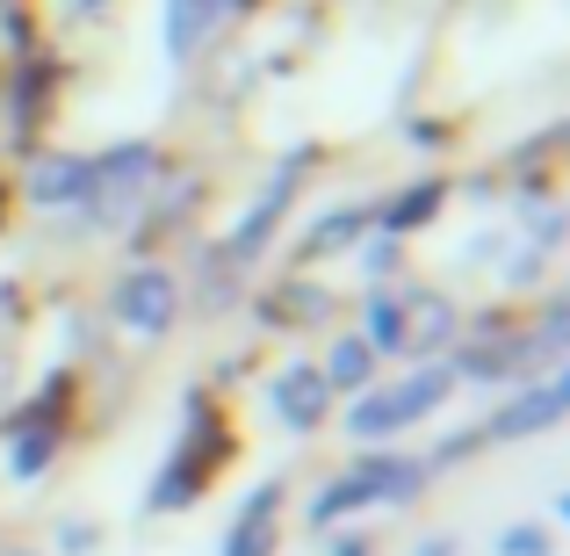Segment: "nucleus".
<instances>
[{"instance_id":"nucleus-1","label":"nucleus","mask_w":570,"mask_h":556,"mask_svg":"<svg viewBox=\"0 0 570 556\" xmlns=\"http://www.w3.org/2000/svg\"><path fill=\"white\" fill-rule=\"evenodd\" d=\"M448 390H455V369H441V362L419 369V375H404V383H390V390H368V398L347 412V433H354V441H383V433H404V427H419L426 412H441Z\"/></svg>"},{"instance_id":"nucleus-2","label":"nucleus","mask_w":570,"mask_h":556,"mask_svg":"<svg viewBox=\"0 0 570 556\" xmlns=\"http://www.w3.org/2000/svg\"><path fill=\"white\" fill-rule=\"evenodd\" d=\"M412 491H419V462H404V456H362L354 470H340L333 485L311 499V520L333 528V520L362 514V506H397V499H412Z\"/></svg>"},{"instance_id":"nucleus-3","label":"nucleus","mask_w":570,"mask_h":556,"mask_svg":"<svg viewBox=\"0 0 570 556\" xmlns=\"http://www.w3.org/2000/svg\"><path fill=\"white\" fill-rule=\"evenodd\" d=\"M174 304H181V290H174L167 267H138V275H124V282H116V296H109L116 325H130V333H145V340L174 325Z\"/></svg>"},{"instance_id":"nucleus-4","label":"nucleus","mask_w":570,"mask_h":556,"mask_svg":"<svg viewBox=\"0 0 570 556\" xmlns=\"http://www.w3.org/2000/svg\"><path fill=\"white\" fill-rule=\"evenodd\" d=\"M296 182H304V159H289V167H275V182L261 188V203L246 209V224L232 232V253L238 261H253V253L275 238V224H282V209H289V195H296Z\"/></svg>"},{"instance_id":"nucleus-5","label":"nucleus","mask_w":570,"mask_h":556,"mask_svg":"<svg viewBox=\"0 0 570 556\" xmlns=\"http://www.w3.org/2000/svg\"><path fill=\"white\" fill-rule=\"evenodd\" d=\"M275 506H282V485H253V499L224 528V556H275Z\"/></svg>"},{"instance_id":"nucleus-6","label":"nucleus","mask_w":570,"mask_h":556,"mask_svg":"<svg viewBox=\"0 0 570 556\" xmlns=\"http://www.w3.org/2000/svg\"><path fill=\"white\" fill-rule=\"evenodd\" d=\"M325 390H333V383H325L318 369H282V375H275V412H282V427L311 433V427L325 419V404H333Z\"/></svg>"},{"instance_id":"nucleus-7","label":"nucleus","mask_w":570,"mask_h":556,"mask_svg":"<svg viewBox=\"0 0 570 556\" xmlns=\"http://www.w3.org/2000/svg\"><path fill=\"white\" fill-rule=\"evenodd\" d=\"M448 340H455V311H448V296H433V290L404 296V348L433 354V348H448Z\"/></svg>"},{"instance_id":"nucleus-8","label":"nucleus","mask_w":570,"mask_h":556,"mask_svg":"<svg viewBox=\"0 0 570 556\" xmlns=\"http://www.w3.org/2000/svg\"><path fill=\"white\" fill-rule=\"evenodd\" d=\"M563 398H570L563 383H542V390H520V398L505 404L499 419H491V433H505V441H513V433H542V427H557V419H563Z\"/></svg>"},{"instance_id":"nucleus-9","label":"nucleus","mask_w":570,"mask_h":556,"mask_svg":"<svg viewBox=\"0 0 570 556\" xmlns=\"http://www.w3.org/2000/svg\"><path fill=\"white\" fill-rule=\"evenodd\" d=\"M224 8H232V0H167V51L174 58H195V43L217 29Z\"/></svg>"},{"instance_id":"nucleus-10","label":"nucleus","mask_w":570,"mask_h":556,"mask_svg":"<svg viewBox=\"0 0 570 556\" xmlns=\"http://www.w3.org/2000/svg\"><path fill=\"white\" fill-rule=\"evenodd\" d=\"M29 195L37 203H80V195H95V174H87V159H43Z\"/></svg>"},{"instance_id":"nucleus-11","label":"nucleus","mask_w":570,"mask_h":556,"mask_svg":"<svg viewBox=\"0 0 570 556\" xmlns=\"http://www.w3.org/2000/svg\"><path fill=\"white\" fill-rule=\"evenodd\" d=\"M368 369H376V348H368V340H333V354H325V383H368Z\"/></svg>"},{"instance_id":"nucleus-12","label":"nucleus","mask_w":570,"mask_h":556,"mask_svg":"<svg viewBox=\"0 0 570 556\" xmlns=\"http://www.w3.org/2000/svg\"><path fill=\"white\" fill-rule=\"evenodd\" d=\"M368 348H383V354H397L404 348V296H376L368 304Z\"/></svg>"},{"instance_id":"nucleus-13","label":"nucleus","mask_w":570,"mask_h":556,"mask_svg":"<svg viewBox=\"0 0 570 556\" xmlns=\"http://www.w3.org/2000/svg\"><path fill=\"white\" fill-rule=\"evenodd\" d=\"M433 209H441V182H426V188H412V195H404V203L390 209V232H412L419 217H433Z\"/></svg>"},{"instance_id":"nucleus-14","label":"nucleus","mask_w":570,"mask_h":556,"mask_svg":"<svg viewBox=\"0 0 570 556\" xmlns=\"http://www.w3.org/2000/svg\"><path fill=\"white\" fill-rule=\"evenodd\" d=\"M51 448H58L51 433H22V441H14V462H8V470H14V477H37L43 462H51Z\"/></svg>"},{"instance_id":"nucleus-15","label":"nucleus","mask_w":570,"mask_h":556,"mask_svg":"<svg viewBox=\"0 0 570 556\" xmlns=\"http://www.w3.org/2000/svg\"><path fill=\"white\" fill-rule=\"evenodd\" d=\"M354 232H362V217H354V209H333V217H325L318 232H311V246L325 253V246H340V238H354Z\"/></svg>"},{"instance_id":"nucleus-16","label":"nucleus","mask_w":570,"mask_h":556,"mask_svg":"<svg viewBox=\"0 0 570 556\" xmlns=\"http://www.w3.org/2000/svg\"><path fill=\"white\" fill-rule=\"evenodd\" d=\"M499 549H505V556H549V535H534V528H505V535H499Z\"/></svg>"},{"instance_id":"nucleus-17","label":"nucleus","mask_w":570,"mask_h":556,"mask_svg":"<svg viewBox=\"0 0 570 556\" xmlns=\"http://www.w3.org/2000/svg\"><path fill=\"white\" fill-rule=\"evenodd\" d=\"M419 556H455V543H448V535H433V543H419Z\"/></svg>"},{"instance_id":"nucleus-18","label":"nucleus","mask_w":570,"mask_h":556,"mask_svg":"<svg viewBox=\"0 0 570 556\" xmlns=\"http://www.w3.org/2000/svg\"><path fill=\"white\" fill-rule=\"evenodd\" d=\"M333 556H368V549H362V543H340V549H333Z\"/></svg>"}]
</instances>
